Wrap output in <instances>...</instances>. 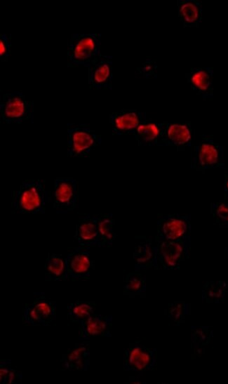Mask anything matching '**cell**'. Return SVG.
I'll list each match as a JSON object with an SVG mask.
<instances>
[{
  "label": "cell",
  "mask_w": 228,
  "mask_h": 384,
  "mask_svg": "<svg viewBox=\"0 0 228 384\" xmlns=\"http://www.w3.org/2000/svg\"><path fill=\"white\" fill-rule=\"evenodd\" d=\"M68 278L66 257L61 254L49 253L45 262V280L65 281Z\"/></svg>",
  "instance_id": "obj_22"
},
{
  "label": "cell",
  "mask_w": 228,
  "mask_h": 384,
  "mask_svg": "<svg viewBox=\"0 0 228 384\" xmlns=\"http://www.w3.org/2000/svg\"><path fill=\"white\" fill-rule=\"evenodd\" d=\"M133 258L136 271L146 270L156 266V250L151 238H145L135 247Z\"/></svg>",
  "instance_id": "obj_20"
},
{
  "label": "cell",
  "mask_w": 228,
  "mask_h": 384,
  "mask_svg": "<svg viewBox=\"0 0 228 384\" xmlns=\"http://www.w3.org/2000/svg\"><path fill=\"white\" fill-rule=\"evenodd\" d=\"M214 69L212 67L192 68L185 80L196 95L205 101L213 99Z\"/></svg>",
  "instance_id": "obj_15"
},
{
  "label": "cell",
  "mask_w": 228,
  "mask_h": 384,
  "mask_svg": "<svg viewBox=\"0 0 228 384\" xmlns=\"http://www.w3.org/2000/svg\"><path fill=\"white\" fill-rule=\"evenodd\" d=\"M190 214H159L156 223V242L190 238Z\"/></svg>",
  "instance_id": "obj_7"
},
{
  "label": "cell",
  "mask_w": 228,
  "mask_h": 384,
  "mask_svg": "<svg viewBox=\"0 0 228 384\" xmlns=\"http://www.w3.org/2000/svg\"><path fill=\"white\" fill-rule=\"evenodd\" d=\"M95 302L76 301L67 306V315L73 323L81 324L95 314Z\"/></svg>",
  "instance_id": "obj_24"
},
{
  "label": "cell",
  "mask_w": 228,
  "mask_h": 384,
  "mask_svg": "<svg viewBox=\"0 0 228 384\" xmlns=\"http://www.w3.org/2000/svg\"><path fill=\"white\" fill-rule=\"evenodd\" d=\"M148 118L145 113L136 109H122L109 116V124L113 135H133L137 128Z\"/></svg>",
  "instance_id": "obj_14"
},
{
  "label": "cell",
  "mask_w": 228,
  "mask_h": 384,
  "mask_svg": "<svg viewBox=\"0 0 228 384\" xmlns=\"http://www.w3.org/2000/svg\"><path fill=\"white\" fill-rule=\"evenodd\" d=\"M189 304L183 301H175L168 306V317L176 325L184 322L187 315H189Z\"/></svg>",
  "instance_id": "obj_26"
},
{
  "label": "cell",
  "mask_w": 228,
  "mask_h": 384,
  "mask_svg": "<svg viewBox=\"0 0 228 384\" xmlns=\"http://www.w3.org/2000/svg\"><path fill=\"white\" fill-rule=\"evenodd\" d=\"M135 78H142L147 80L156 78V60L153 59H147L145 62L136 69L135 72Z\"/></svg>",
  "instance_id": "obj_31"
},
{
  "label": "cell",
  "mask_w": 228,
  "mask_h": 384,
  "mask_svg": "<svg viewBox=\"0 0 228 384\" xmlns=\"http://www.w3.org/2000/svg\"><path fill=\"white\" fill-rule=\"evenodd\" d=\"M191 238L175 241L156 242V269L177 270L181 263L189 258Z\"/></svg>",
  "instance_id": "obj_6"
},
{
  "label": "cell",
  "mask_w": 228,
  "mask_h": 384,
  "mask_svg": "<svg viewBox=\"0 0 228 384\" xmlns=\"http://www.w3.org/2000/svg\"><path fill=\"white\" fill-rule=\"evenodd\" d=\"M224 199L228 200V170L224 172Z\"/></svg>",
  "instance_id": "obj_33"
},
{
  "label": "cell",
  "mask_w": 228,
  "mask_h": 384,
  "mask_svg": "<svg viewBox=\"0 0 228 384\" xmlns=\"http://www.w3.org/2000/svg\"><path fill=\"white\" fill-rule=\"evenodd\" d=\"M90 247L79 246L72 248L66 256L69 278L74 280H88L95 268Z\"/></svg>",
  "instance_id": "obj_13"
},
{
  "label": "cell",
  "mask_w": 228,
  "mask_h": 384,
  "mask_svg": "<svg viewBox=\"0 0 228 384\" xmlns=\"http://www.w3.org/2000/svg\"><path fill=\"white\" fill-rule=\"evenodd\" d=\"M49 200L44 180H26L18 190L12 193V212L22 214H44Z\"/></svg>",
  "instance_id": "obj_1"
},
{
  "label": "cell",
  "mask_w": 228,
  "mask_h": 384,
  "mask_svg": "<svg viewBox=\"0 0 228 384\" xmlns=\"http://www.w3.org/2000/svg\"><path fill=\"white\" fill-rule=\"evenodd\" d=\"M88 85L90 90H112L113 80L112 57L100 55L86 68Z\"/></svg>",
  "instance_id": "obj_11"
},
{
  "label": "cell",
  "mask_w": 228,
  "mask_h": 384,
  "mask_svg": "<svg viewBox=\"0 0 228 384\" xmlns=\"http://www.w3.org/2000/svg\"><path fill=\"white\" fill-rule=\"evenodd\" d=\"M192 159L191 167L197 172L225 167L223 147L215 141L213 135L201 136L200 142L193 149Z\"/></svg>",
  "instance_id": "obj_5"
},
{
  "label": "cell",
  "mask_w": 228,
  "mask_h": 384,
  "mask_svg": "<svg viewBox=\"0 0 228 384\" xmlns=\"http://www.w3.org/2000/svg\"><path fill=\"white\" fill-rule=\"evenodd\" d=\"M177 17L184 28L196 29L202 22L203 7L198 0H178Z\"/></svg>",
  "instance_id": "obj_19"
},
{
  "label": "cell",
  "mask_w": 228,
  "mask_h": 384,
  "mask_svg": "<svg viewBox=\"0 0 228 384\" xmlns=\"http://www.w3.org/2000/svg\"><path fill=\"white\" fill-rule=\"evenodd\" d=\"M123 293L129 296H144L146 293V279L140 271L128 273L124 279Z\"/></svg>",
  "instance_id": "obj_25"
},
{
  "label": "cell",
  "mask_w": 228,
  "mask_h": 384,
  "mask_svg": "<svg viewBox=\"0 0 228 384\" xmlns=\"http://www.w3.org/2000/svg\"><path fill=\"white\" fill-rule=\"evenodd\" d=\"M227 288L224 282H208L203 289V299L208 303L218 302L223 299Z\"/></svg>",
  "instance_id": "obj_27"
},
{
  "label": "cell",
  "mask_w": 228,
  "mask_h": 384,
  "mask_svg": "<svg viewBox=\"0 0 228 384\" xmlns=\"http://www.w3.org/2000/svg\"><path fill=\"white\" fill-rule=\"evenodd\" d=\"M53 208L57 214L74 211L78 203V182L72 177H58L54 181Z\"/></svg>",
  "instance_id": "obj_8"
},
{
  "label": "cell",
  "mask_w": 228,
  "mask_h": 384,
  "mask_svg": "<svg viewBox=\"0 0 228 384\" xmlns=\"http://www.w3.org/2000/svg\"><path fill=\"white\" fill-rule=\"evenodd\" d=\"M101 38L100 34H72L67 43V67L87 68L101 55Z\"/></svg>",
  "instance_id": "obj_2"
},
{
  "label": "cell",
  "mask_w": 228,
  "mask_h": 384,
  "mask_svg": "<svg viewBox=\"0 0 228 384\" xmlns=\"http://www.w3.org/2000/svg\"><path fill=\"white\" fill-rule=\"evenodd\" d=\"M34 120V103L20 91L4 94L0 100L1 123L20 124Z\"/></svg>",
  "instance_id": "obj_4"
},
{
  "label": "cell",
  "mask_w": 228,
  "mask_h": 384,
  "mask_svg": "<svg viewBox=\"0 0 228 384\" xmlns=\"http://www.w3.org/2000/svg\"><path fill=\"white\" fill-rule=\"evenodd\" d=\"M112 315L94 314L79 324V338L88 341L93 337L111 336Z\"/></svg>",
  "instance_id": "obj_16"
},
{
  "label": "cell",
  "mask_w": 228,
  "mask_h": 384,
  "mask_svg": "<svg viewBox=\"0 0 228 384\" xmlns=\"http://www.w3.org/2000/svg\"><path fill=\"white\" fill-rule=\"evenodd\" d=\"M225 254H226L227 258L228 259V247H226V249H225Z\"/></svg>",
  "instance_id": "obj_34"
},
{
  "label": "cell",
  "mask_w": 228,
  "mask_h": 384,
  "mask_svg": "<svg viewBox=\"0 0 228 384\" xmlns=\"http://www.w3.org/2000/svg\"><path fill=\"white\" fill-rule=\"evenodd\" d=\"M62 366L71 371H88L90 366V345L86 341L77 343L62 354Z\"/></svg>",
  "instance_id": "obj_18"
},
{
  "label": "cell",
  "mask_w": 228,
  "mask_h": 384,
  "mask_svg": "<svg viewBox=\"0 0 228 384\" xmlns=\"http://www.w3.org/2000/svg\"><path fill=\"white\" fill-rule=\"evenodd\" d=\"M100 238V247H111L116 236L114 232V219L112 214H95Z\"/></svg>",
  "instance_id": "obj_23"
},
{
  "label": "cell",
  "mask_w": 228,
  "mask_h": 384,
  "mask_svg": "<svg viewBox=\"0 0 228 384\" xmlns=\"http://www.w3.org/2000/svg\"><path fill=\"white\" fill-rule=\"evenodd\" d=\"M22 374L13 368L11 361L1 360L0 362V383L1 384H12L21 383Z\"/></svg>",
  "instance_id": "obj_28"
},
{
  "label": "cell",
  "mask_w": 228,
  "mask_h": 384,
  "mask_svg": "<svg viewBox=\"0 0 228 384\" xmlns=\"http://www.w3.org/2000/svg\"><path fill=\"white\" fill-rule=\"evenodd\" d=\"M161 125V132L156 146L173 147L180 152L191 147L192 128L190 122L171 123L163 121Z\"/></svg>",
  "instance_id": "obj_10"
},
{
  "label": "cell",
  "mask_w": 228,
  "mask_h": 384,
  "mask_svg": "<svg viewBox=\"0 0 228 384\" xmlns=\"http://www.w3.org/2000/svg\"><path fill=\"white\" fill-rule=\"evenodd\" d=\"M74 238L79 246L100 247V238L95 214H80L76 225Z\"/></svg>",
  "instance_id": "obj_17"
},
{
  "label": "cell",
  "mask_w": 228,
  "mask_h": 384,
  "mask_svg": "<svg viewBox=\"0 0 228 384\" xmlns=\"http://www.w3.org/2000/svg\"><path fill=\"white\" fill-rule=\"evenodd\" d=\"M56 316L55 301L39 296L27 303L23 312V321L33 326H48Z\"/></svg>",
  "instance_id": "obj_12"
},
{
  "label": "cell",
  "mask_w": 228,
  "mask_h": 384,
  "mask_svg": "<svg viewBox=\"0 0 228 384\" xmlns=\"http://www.w3.org/2000/svg\"><path fill=\"white\" fill-rule=\"evenodd\" d=\"M123 366L126 371L142 373L155 368L157 352L140 341L130 343L125 351Z\"/></svg>",
  "instance_id": "obj_9"
},
{
  "label": "cell",
  "mask_w": 228,
  "mask_h": 384,
  "mask_svg": "<svg viewBox=\"0 0 228 384\" xmlns=\"http://www.w3.org/2000/svg\"><path fill=\"white\" fill-rule=\"evenodd\" d=\"M210 212L215 224L219 227L228 228V200L223 198L212 203Z\"/></svg>",
  "instance_id": "obj_29"
},
{
  "label": "cell",
  "mask_w": 228,
  "mask_h": 384,
  "mask_svg": "<svg viewBox=\"0 0 228 384\" xmlns=\"http://www.w3.org/2000/svg\"><path fill=\"white\" fill-rule=\"evenodd\" d=\"M161 132V123L148 118L133 135L138 146H157Z\"/></svg>",
  "instance_id": "obj_21"
},
{
  "label": "cell",
  "mask_w": 228,
  "mask_h": 384,
  "mask_svg": "<svg viewBox=\"0 0 228 384\" xmlns=\"http://www.w3.org/2000/svg\"><path fill=\"white\" fill-rule=\"evenodd\" d=\"M67 156L88 158L102 144L101 135L87 124L67 123Z\"/></svg>",
  "instance_id": "obj_3"
},
{
  "label": "cell",
  "mask_w": 228,
  "mask_h": 384,
  "mask_svg": "<svg viewBox=\"0 0 228 384\" xmlns=\"http://www.w3.org/2000/svg\"><path fill=\"white\" fill-rule=\"evenodd\" d=\"M11 53V36L1 34L0 36V60L1 62H7Z\"/></svg>",
  "instance_id": "obj_32"
},
{
  "label": "cell",
  "mask_w": 228,
  "mask_h": 384,
  "mask_svg": "<svg viewBox=\"0 0 228 384\" xmlns=\"http://www.w3.org/2000/svg\"><path fill=\"white\" fill-rule=\"evenodd\" d=\"M210 331L203 327H192V348L194 355H199L202 350V346L210 340Z\"/></svg>",
  "instance_id": "obj_30"
}]
</instances>
